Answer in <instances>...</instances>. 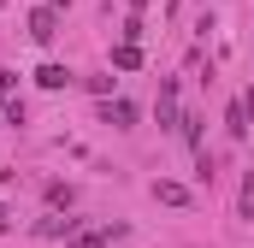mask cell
I'll use <instances>...</instances> for the list:
<instances>
[{
	"mask_svg": "<svg viewBox=\"0 0 254 248\" xmlns=\"http://www.w3.org/2000/svg\"><path fill=\"white\" fill-rule=\"evenodd\" d=\"M30 36H36V42H54V36H60V12H54V6H36V12H30Z\"/></svg>",
	"mask_w": 254,
	"mask_h": 248,
	"instance_id": "cell-1",
	"label": "cell"
},
{
	"mask_svg": "<svg viewBox=\"0 0 254 248\" xmlns=\"http://www.w3.org/2000/svg\"><path fill=\"white\" fill-rule=\"evenodd\" d=\"M101 124H113V130H130V124H136V107H130V101H101Z\"/></svg>",
	"mask_w": 254,
	"mask_h": 248,
	"instance_id": "cell-2",
	"label": "cell"
},
{
	"mask_svg": "<svg viewBox=\"0 0 254 248\" xmlns=\"http://www.w3.org/2000/svg\"><path fill=\"white\" fill-rule=\"evenodd\" d=\"M160 124H166V130H178V77H166V83H160Z\"/></svg>",
	"mask_w": 254,
	"mask_h": 248,
	"instance_id": "cell-3",
	"label": "cell"
},
{
	"mask_svg": "<svg viewBox=\"0 0 254 248\" xmlns=\"http://www.w3.org/2000/svg\"><path fill=\"white\" fill-rule=\"evenodd\" d=\"M225 130H231V142H249V113H243V95H237V101H231V107H225Z\"/></svg>",
	"mask_w": 254,
	"mask_h": 248,
	"instance_id": "cell-4",
	"label": "cell"
},
{
	"mask_svg": "<svg viewBox=\"0 0 254 248\" xmlns=\"http://www.w3.org/2000/svg\"><path fill=\"white\" fill-rule=\"evenodd\" d=\"M154 201H166V207H190V189L172 184V178H154Z\"/></svg>",
	"mask_w": 254,
	"mask_h": 248,
	"instance_id": "cell-5",
	"label": "cell"
},
{
	"mask_svg": "<svg viewBox=\"0 0 254 248\" xmlns=\"http://www.w3.org/2000/svg\"><path fill=\"white\" fill-rule=\"evenodd\" d=\"M36 83H42V89H71V71H65V65H42Z\"/></svg>",
	"mask_w": 254,
	"mask_h": 248,
	"instance_id": "cell-6",
	"label": "cell"
},
{
	"mask_svg": "<svg viewBox=\"0 0 254 248\" xmlns=\"http://www.w3.org/2000/svg\"><path fill=\"white\" fill-rule=\"evenodd\" d=\"M113 65H119V71H136V65H142V48L119 42V48H113Z\"/></svg>",
	"mask_w": 254,
	"mask_h": 248,
	"instance_id": "cell-7",
	"label": "cell"
},
{
	"mask_svg": "<svg viewBox=\"0 0 254 248\" xmlns=\"http://www.w3.org/2000/svg\"><path fill=\"white\" fill-rule=\"evenodd\" d=\"M178 136H184L195 154H201V119H195V113H184V119H178Z\"/></svg>",
	"mask_w": 254,
	"mask_h": 248,
	"instance_id": "cell-8",
	"label": "cell"
},
{
	"mask_svg": "<svg viewBox=\"0 0 254 248\" xmlns=\"http://www.w3.org/2000/svg\"><path fill=\"white\" fill-rule=\"evenodd\" d=\"M237 213H243V219H254V172L243 178V201H237Z\"/></svg>",
	"mask_w": 254,
	"mask_h": 248,
	"instance_id": "cell-9",
	"label": "cell"
},
{
	"mask_svg": "<svg viewBox=\"0 0 254 248\" xmlns=\"http://www.w3.org/2000/svg\"><path fill=\"white\" fill-rule=\"evenodd\" d=\"M48 207H71V184H48Z\"/></svg>",
	"mask_w": 254,
	"mask_h": 248,
	"instance_id": "cell-10",
	"label": "cell"
},
{
	"mask_svg": "<svg viewBox=\"0 0 254 248\" xmlns=\"http://www.w3.org/2000/svg\"><path fill=\"white\" fill-rule=\"evenodd\" d=\"M42 237H71V219H42Z\"/></svg>",
	"mask_w": 254,
	"mask_h": 248,
	"instance_id": "cell-11",
	"label": "cell"
},
{
	"mask_svg": "<svg viewBox=\"0 0 254 248\" xmlns=\"http://www.w3.org/2000/svg\"><path fill=\"white\" fill-rule=\"evenodd\" d=\"M243 113H249V124H254V83L243 89Z\"/></svg>",
	"mask_w": 254,
	"mask_h": 248,
	"instance_id": "cell-12",
	"label": "cell"
},
{
	"mask_svg": "<svg viewBox=\"0 0 254 248\" xmlns=\"http://www.w3.org/2000/svg\"><path fill=\"white\" fill-rule=\"evenodd\" d=\"M48 6H54V12H60V6H71V0H48Z\"/></svg>",
	"mask_w": 254,
	"mask_h": 248,
	"instance_id": "cell-13",
	"label": "cell"
},
{
	"mask_svg": "<svg viewBox=\"0 0 254 248\" xmlns=\"http://www.w3.org/2000/svg\"><path fill=\"white\" fill-rule=\"evenodd\" d=\"M0 225H6V207H0Z\"/></svg>",
	"mask_w": 254,
	"mask_h": 248,
	"instance_id": "cell-14",
	"label": "cell"
}]
</instances>
